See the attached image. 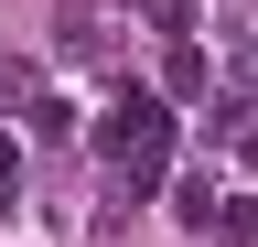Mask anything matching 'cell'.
Wrapping results in <instances>:
<instances>
[{"instance_id": "obj_2", "label": "cell", "mask_w": 258, "mask_h": 247, "mask_svg": "<svg viewBox=\"0 0 258 247\" xmlns=\"http://www.w3.org/2000/svg\"><path fill=\"white\" fill-rule=\"evenodd\" d=\"M205 43H194V33H172V65H161V86H172V97H205Z\"/></svg>"}, {"instance_id": "obj_1", "label": "cell", "mask_w": 258, "mask_h": 247, "mask_svg": "<svg viewBox=\"0 0 258 247\" xmlns=\"http://www.w3.org/2000/svg\"><path fill=\"white\" fill-rule=\"evenodd\" d=\"M97 150H108L118 172H140V183H151L161 161H172V108H161L151 86H118V108L97 118Z\"/></svg>"}, {"instance_id": "obj_4", "label": "cell", "mask_w": 258, "mask_h": 247, "mask_svg": "<svg viewBox=\"0 0 258 247\" xmlns=\"http://www.w3.org/2000/svg\"><path fill=\"white\" fill-rule=\"evenodd\" d=\"M215 204H226V194H215V183H205V172H194V183H183V194H172V215H183V226H215Z\"/></svg>"}, {"instance_id": "obj_6", "label": "cell", "mask_w": 258, "mask_h": 247, "mask_svg": "<svg viewBox=\"0 0 258 247\" xmlns=\"http://www.w3.org/2000/svg\"><path fill=\"white\" fill-rule=\"evenodd\" d=\"M247 161H258V129H247Z\"/></svg>"}, {"instance_id": "obj_5", "label": "cell", "mask_w": 258, "mask_h": 247, "mask_svg": "<svg viewBox=\"0 0 258 247\" xmlns=\"http://www.w3.org/2000/svg\"><path fill=\"white\" fill-rule=\"evenodd\" d=\"M11 204H22V150L0 140V215H11Z\"/></svg>"}, {"instance_id": "obj_3", "label": "cell", "mask_w": 258, "mask_h": 247, "mask_svg": "<svg viewBox=\"0 0 258 247\" xmlns=\"http://www.w3.org/2000/svg\"><path fill=\"white\" fill-rule=\"evenodd\" d=\"M205 236H226V247H258V194H226V204H215V226H205Z\"/></svg>"}]
</instances>
